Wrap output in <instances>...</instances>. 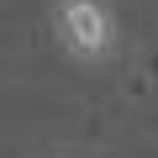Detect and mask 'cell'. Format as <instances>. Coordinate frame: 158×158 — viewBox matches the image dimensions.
<instances>
[{"mask_svg":"<svg viewBox=\"0 0 158 158\" xmlns=\"http://www.w3.org/2000/svg\"><path fill=\"white\" fill-rule=\"evenodd\" d=\"M53 37L79 63H106L121 42L111 0H53Z\"/></svg>","mask_w":158,"mask_h":158,"instance_id":"6da1fadb","label":"cell"}]
</instances>
